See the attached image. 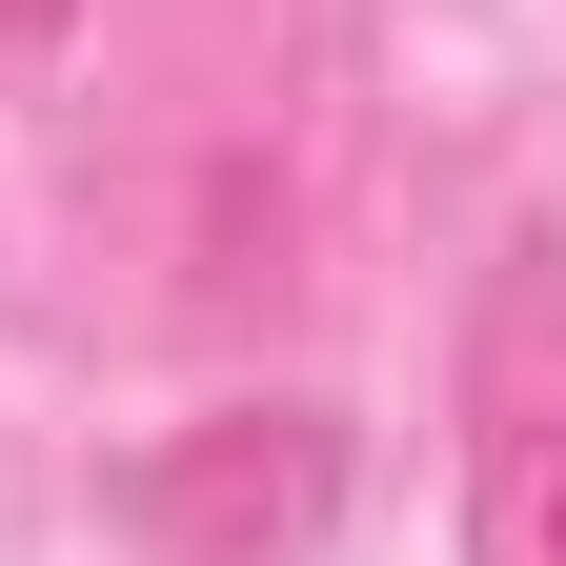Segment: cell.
Here are the masks:
<instances>
[{"label": "cell", "mask_w": 566, "mask_h": 566, "mask_svg": "<svg viewBox=\"0 0 566 566\" xmlns=\"http://www.w3.org/2000/svg\"><path fill=\"white\" fill-rule=\"evenodd\" d=\"M465 566H566V223L465 283Z\"/></svg>", "instance_id": "1"}, {"label": "cell", "mask_w": 566, "mask_h": 566, "mask_svg": "<svg viewBox=\"0 0 566 566\" xmlns=\"http://www.w3.org/2000/svg\"><path fill=\"white\" fill-rule=\"evenodd\" d=\"M0 41H21V61H41V41H82V0H0Z\"/></svg>", "instance_id": "2"}]
</instances>
